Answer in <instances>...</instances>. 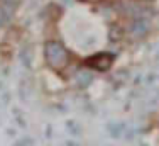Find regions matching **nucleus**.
<instances>
[{"mask_svg": "<svg viewBox=\"0 0 159 146\" xmlns=\"http://www.w3.org/2000/svg\"><path fill=\"white\" fill-rule=\"evenodd\" d=\"M46 58H48V63L51 65L52 68L61 70V68L66 66V63H68V53L61 44L49 43L46 46Z\"/></svg>", "mask_w": 159, "mask_h": 146, "instance_id": "obj_1", "label": "nucleus"}, {"mask_svg": "<svg viewBox=\"0 0 159 146\" xmlns=\"http://www.w3.org/2000/svg\"><path fill=\"white\" fill-rule=\"evenodd\" d=\"M112 63V56L110 55H98L93 60H90V66H93L98 71H105Z\"/></svg>", "mask_w": 159, "mask_h": 146, "instance_id": "obj_2", "label": "nucleus"}]
</instances>
